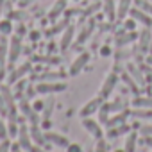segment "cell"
<instances>
[{"instance_id": "cell-1", "label": "cell", "mask_w": 152, "mask_h": 152, "mask_svg": "<svg viewBox=\"0 0 152 152\" xmlns=\"http://www.w3.org/2000/svg\"><path fill=\"white\" fill-rule=\"evenodd\" d=\"M34 88H36V93H39V95H56V93L64 91L66 84L64 83H57V81H41Z\"/></svg>"}, {"instance_id": "cell-2", "label": "cell", "mask_w": 152, "mask_h": 152, "mask_svg": "<svg viewBox=\"0 0 152 152\" xmlns=\"http://www.w3.org/2000/svg\"><path fill=\"white\" fill-rule=\"evenodd\" d=\"M20 54H22V39H20V36H13L9 39V52H7V59H9V68L11 70L15 68V63L18 61Z\"/></svg>"}, {"instance_id": "cell-3", "label": "cell", "mask_w": 152, "mask_h": 152, "mask_svg": "<svg viewBox=\"0 0 152 152\" xmlns=\"http://www.w3.org/2000/svg\"><path fill=\"white\" fill-rule=\"evenodd\" d=\"M104 99L99 95V97H95V99H91V100H88L81 109H79V116L81 118H88V116H93L97 111H100V107H102V102Z\"/></svg>"}, {"instance_id": "cell-4", "label": "cell", "mask_w": 152, "mask_h": 152, "mask_svg": "<svg viewBox=\"0 0 152 152\" xmlns=\"http://www.w3.org/2000/svg\"><path fill=\"white\" fill-rule=\"evenodd\" d=\"M83 127L88 131V134H90L93 140H102V138H104V131H102V127H100V122L93 120L91 116L83 118Z\"/></svg>"}, {"instance_id": "cell-5", "label": "cell", "mask_w": 152, "mask_h": 152, "mask_svg": "<svg viewBox=\"0 0 152 152\" xmlns=\"http://www.w3.org/2000/svg\"><path fill=\"white\" fill-rule=\"evenodd\" d=\"M90 63V54L88 52H81L77 57L73 59V63H72V66H70V75L72 77H75V75H79L84 68H86V64Z\"/></svg>"}, {"instance_id": "cell-6", "label": "cell", "mask_w": 152, "mask_h": 152, "mask_svg": "<svg viewBox=\"0 0 152 152\" xmlns=\"http://www.w3.org/2000/svg\"><path fill=\"white\" fill-rule=\"evenodd\" d=\"M116 83H118V75H116L115 72L107 73V75H106V79H104V83H102V86H100V93H99V95H100L102 99H107V97L113 93Z\"/></svg>"}, {"instance_id": "cell-7", "label": "cell", "mask_w": 152, "mask_h": 152, "mask_svg": "<svg viewBox=\"0 0 152 152\" xmlns=\"http://www.w3.org/2000/svg\"><path fill=\"white\" fill-rule=\"evenodd\" d=\"M18 145H20L22 150H25V152H31V148L34 147V145H32V138H31V131L27 129L25 124L20 125V131H18Z\"/></svg>"}, {"instance_id": "cell-8", "label": "cell", "mask_w": 152, "mask_h": 152, "mask_svg": "<svg viewBox=\"0 0 152 152\" xmlns=\"http://www.w3.org/2000/svg\"><path fill=\"white\" fill-rule=\"evenodd\" d=\"M31 63H23L22 66H15L13 70H11V73H9V77H7V83L9 84H15V83H18L22 77H25V75L31 72Z\"/></svg>"}, {"instance_id": "cell-9", "label": "cell", "mask_w": 152, "mask_h": 152, "mask_svg": "<svg viewBox=\"0 0 152 152\" xmlns=\"http://www.w3.org/2000/svg\"><path fill=\"white\" fill-rule=\"evenodd\" d=\"M20 111H22L23 118H27V120L32 122V125H39V120H38L36 111L32 109V106H31V104L27 102V99H23V97H22V100H20Z\"/></svg>"}, {"instance_id": "cell-10", "label": "cell", "mask_w": 152, "mask_h": 152, "mask_svg": "<svg viewBox=\"0 0 152 152\" xmlns=\"http://www.w3.org/2000/svg\"><path fill=\"white\" fill-rule=\"evenodd\" d=\"M45 138H47L48 143H52V145H56V147H59V148H66V147L70 145V140H68L66 136L59 134V132L47 131V132H45Z\"/></svg>"}, {"instance_id": "cell-11", "label": "cell", "mask_w": 152, "mask_h": 152, "mask_svg": "<svg viewBox=\"0 0 152 152\" xmlns=\"http://www.w3.org/2000/svg\"><path fill=\"white\" fill-rule=\"evenodd\" d=\"M73 36H75V27H73V25H68V27L63 31V36H61V39H59V48H61L63 52L70 48V45H72V41H73Z\"/></svg>"}, {"instance_id": "cell-12", "label": "cell", "mask_w": 152, "mask_h": 152, "mask_svg": "<svg viewBox=\"0 0 152 152\" xmlns=\"http://www.w3.org/2000/svg\"><path fill=\"white\" fill-rule=\"evenodd\" d=\"M129 15H131V18H134L138 23H141V25H145V27H150V25H152V16H150L148 13H145L143 9H140V7L131 9Z\"/></svg>"}, {"instance_id": "cell-13", "label": "cell", "mask_w": 152, "mask_h": 152, "mask_svg": "<svg viewBox=\"0 0 152 152\" xmlns=\"http://www.w3.org/2000/svg\"><path fill=\"white\" fill-rule=\"evenodd\" d=\"M66 4H68V0H56L54 6H52V9H50V13H48V20L50 22H56L61 16V13H64Z\"/></svg>"}, {"instance_id": "cell-14", "label": "cell", "mask_w": 152, "mask_h": 152, "mask_svg": "<svg viewBox=\"0 0 152 152\" xmlns=\"http://www.w3.org/2000/svg\"><path fill=\"white\" fill-rule=\"evenodd\" d=\"M102 11L107 18V22H115L116 20V6H115V0H104L102 2Z\"/></svg>"}, {"instance_id": "cell-15", "label": "cell", "mask_w": 152, "mask_h": 152, "mask_svg": "<svg viewBox=\"0 0 152 152\" xmlns=\"http://www.w3.org/2000/svg\"><path fill=\"white\" fill-rule=\"evenodd\" d=\"M136 38H138V34H136L134 31H127V32L118 34V36L115 38V41H116V45H118V47H124V45H127V43H132Z\"/></svg>"}, {"instance_id": "cell-16", "label": "cell", "mask_w": 152, "mask_h": 152, "mask_svg": "<svg viewBox=\"0 0 152 152\" xmlns=\"http://www.w3.org/2000/svg\"><path fill=\"white\" fill-rule=\"evenodd\" d=\"M131 4H132V0H120V2H118V7H116V18L118 20H124L129 15Z\"/></svg>"}, {"instance_id": "cell-17", "label": "cell", "mask_w": 152, "mask_h": 152, "mask_svg": "<svg viewBox=\"0 0 152 152\" xmlns=\"http://www.w3.org/2000/svg\"><path fill=\"white\" fill-rule=\"evenodd\" d=\"M136 143H138V132L136 131H131L127 132V138H125V152H136Z\"/></svg>"}, {"instance_id": "cell-18", "label": "cell", "mask_w": 152, "mask_h": 152, "mask_svg": "<svg viewBox=\"0 0 152 152\" xmlns=\"http://www.w3.org/2000/svg\"><path fill=\"white\" fill-rule=\"evenodd\" d=\"M7 52H9V45H7L6 36H2V38H0V68H6Z\"/></svg>"}, {"instance_id": "cell-19", "label": "cell", "mask_w": 152, "mask_h": 152, "mask_svg": "<svg viewBox=\"0 0 152 152\" xmlns=\"http://www.w3.org/2000/svg\"><path fill=\"white\" fill-rule=\"evenodd\" d=\"M31 138L36 141V145H39V147H43L45 143H47V138H45V134L39 131V125H32V129H31Z\"/></svg>"}, {"instance_id": "cell-20", "label": "cell", "mask_w": 152, "mask_h": 152, "mask_svg": "<svg viewBox=\"0 0 152 152\" xmlns=\"http://www.w3.org/2000/svg\"><path fill=\"white\" fill-rule=\"evenodd\" d=\"M13 31H15V25H13L11 18L0 20V36H9V34H13Z\"/></svg>"}, {"instance_id": "cell-21", "label": "cell", "mask_w": 152, "mask_h": 152, "mask_svg": "<svg viewBox=\"0 0 152 152\" xmlns=\"http://www.w3.org/2000/svg\"><path fill=\"white\" fill-rule=\"evenodd\" d=\"M127 111L125 113H118L116 116H113V118H107V122H106V125L107 127H118V125H122V124H125V120H127Z\"/></svg>"}, {"instance_id": "cell-22", "label": "cell", "mask_w": 152, "mask_h": 152, "mask_svg": "<svg viewBox=\"0 0 152 152\" xmlns=\"http://www.w3.org/2000/svg\"><path fill=\"white\" fill-rule=\"evenodd\" d=\"M66 73L64 72H47L43 75H39V81H59V79H64Z\"/></svg>"}, {"instance_id": "cell-23", "label": "cell", "mask_w": 152, "mask_h": 152, "mask_svg": "<svg viewBox=\"0 0 152 152\" xmlns=\"http://www.w3.org/2000/svg\"><path fill=\"white\" fill-rule=\"evenodd\" d=\"M93 29H95V22H90V25H86V27L81 31V34H79V38H77V43H79V45H83V43L88 39V36L91 34V31H93Z\"/></svg>"}, {"instance_id": "cell-24", "label": "cell", "mask_w": 152, "mask_h": 152, "mask_svg": "<svg viewBox=\"0 0 152 152\" xmlns=\"http://www.w3.org/2000/svg\"><path fill=\"white\" fill-rule=\"evenodd\" d=\"M150 41H152V34H150V31H148V27L140 34V47L145 50L147 47H150Z\"/></svg>"}, {"instance_id": "cell-25", "label": "cell", "mask_w": 152, "mask_h": 152, "mask_svg": "<svg viewBox=\"0 0 152 152\" xmlns=\"http://www.w3.org/2000/svg\"><path fill=\"white\" fill-rule=\"evenodd\" d=\"M132 106L138 109V107H147V109H152V99L147 97V99H134L132 100Z\"/></svg>"}, {"instance_id": "cell-26", "label": "cell", "mask_w": 152, "mask_h": 152, "mask_svg": "<svg viewBox=\"0 0 152 152\" xmlns=\"http://www.w3.org/2000/svg\"><path fill=\"white\" fill-rule=\"evenodd\" d=\"M54 106H56L54 99H48V100H45V107H43V118H50V115H52V111H54Z\"/></svg>"}, {"instance_id": "cell-27", "label": "cell", "mask_w": 152, "mask_h": 152, "mask_svg": "<svg viewBox=\"0 0 152 152\" xmlns=\"http://www.w3.org/2000/svg\"><path fill=\"white\" fill-rule=\"evenodd\" d=\"M18 131H20L18 124L13 122V120H9V122H7V134H9V138H16V136H18Z\"/></svg>"}, {"instance_id": "cell-28", "label": "cell", "mask_w": 152, "mask_h": 152, "mask_svg": "<svg viewBox=\"0 0 152 152\" xmlns=\"http://www.w3.org/2000/svg\"><path fill=\"white\" fill-rule=\"evenodd\" d=\"M127 72L132 75V79H138V83H145V81H143V75L140 73L138 68H134V64H127Z\"/></svg>"}, {"instance_id": "cell-29", "label": "cell", "mask_w": 152, "mask_h": 152, "mask_svg": "<svg viewBox=\"0 0 152 152\" xmlns=\"http://www.w3.org/2000/svg\"><path fill=\"white\" fill-rule=\"evenodd\" d=\"M66 23H68V22H61V23H59V25H56L54 29H48V31H47V36L50 38V36H54V34H57V32H61V31H64V29L68 27Z\"/></svg>"}, {"instance_id": "cell-30", "label": "cell", "mask_w": 152, "mask_h": 152, "mask_svg": "<svg viewBox=\"0 0 152 152\" xmlns=\"http://www.w3.org/2000/svg\"><path fill=\"white\" fill-rule=\"evenodd\" d=\"M109 131H107V134H106V138L107 140H116L118 136H122V132H120V129L118 127H107Z\"/></svg>"}, {"instance_id": "cell-31", "label": "cell", "mask_w": 152, "mask_h": 152, "mask_svg": "<svg viewBox=\"0 0 152 152\" xmlns=\"http://www.w3.org/2000/svg\"><path fill=\"white\" fill-rule=\"evenodd\" d=\"M132 115L138 116V118H152V109H145V111H141V107H138Z\"/></svg>"}, {"instance_id": "cell-32", "label": "cell", "mask_w": 152, "mask_h": 152, "mask_svg": "<svg viewBox=\"0 0 152 152\" xmlns=\"http://www.w3.org/2000/svg\"><path fill=\"white\" fill-rule=\"evenodd\" d=\"M136 6H138L140 9H143L145 13H148V15H152V4H148V2H145V0H136Z\"/></svg>"}, {"instance_id": "cell-33", "label": "cell", "mask_w": 152, "mask_h": 152, "mask_svg": "<svg viewBox=\"0 0 152 152\" xmlns=\"http://www.w3.org/2000/svg\"><path fill=\"white\" fill-rule=\"evenodd\" d=\"M11 140L6 138V140H0V152H11Z\"/></svg>"}, {"instance_id": "cell-34", "label": "cell", "mask_w": 152, "mask_h": 152, "mask_svg": "<svg viewBox=\"0 0 152 152\" xmlns=\"http://www.w3.org/2000/svg\"><path fill=\"white\" fill-rule=\"evenodd\" d=\"M140 134L141 136H152V124H143L140 127Z\"/></svg>"}, {"instance_id": "cell-35", "label": "cell", "mask_w": 152, "mask_h": 152, "mask_svg": "<svg viewBox=\"0 0 152 152\" xmlns=\"http://www.w3.org/2000/svg\"><path fill=\"white\" fill-rule=\"evenodd\" d=\"M95 152H107V141H106L104 138H102V140H97Z\"/></svg>"}, {"instance_id": "cell-36", "label": "cell", "mask_w": 152, "mask_h": 152, "mask_svg": "<svg viewBox=\"0 0 152 152\" xmlns=\"http://www.w3.org/2000/svg\"><path fill=\"white\" fill-rule=\"evenodd\" d=\"M0 115L7 116V102H6V99H4L2 93H0Z\"/></svg>"}, {"instance_id": "cell-37", "label": "cell", "mask_w": 152, "mask_h": 152, "mask_svg": "<svg viewBox=\"0 0 152 152\" xmlns=\"http://www.w3.org/2000/svg\"><path fill=\"white\" fill-rule=\"evenodd\" d=\"M6 138H9V134H7V124H4V120L0 118V140H6Z\"/></svg>"}, {"instance_id": "cell-38", "label": "cell", "mask_w": 152, "mask_h": 152, "mask_svg": "<svg viewBox=\"0 0 152 152\" xmlns=\"http://www.w3.org/2000/svg\"><path fill=\"white\" fill-rule=\"evenodd\" d=\"M124 27H125V31H134V29H136V20H134V18L125 20V22H124Z\"/></svg>"}, {"instance_id": "cell-39", "label": "cell", "mask_w": 152, "mask_h": 152, "mask_svg": "<svg viewBox=\"0 0 152 152\" xmlns=\"http://www.w3.org/2000/svg\"><path fill=\"white\" fill-rule=\"evenodd\" d=\"M66 152H83V147L79 143H70L66 147Z\"/></svg>"}, {"instance_id": "cell-40", "label": "cell", "mask_w": 152, "mask_h": 152, "mask_svg": "<svg viewBox=\"0 0 152 152\" xmlns=\"http://www.w3.org/2000/svg\"><path fill=\"white\" fill-rule=\"evenodd\" d=\"M43 107H45V102H43V100H36V102L32 104V109H34L36 113H41Z\"/></svg>"}, {"instance_id": "cell-41", "label": "cell", "mask_w": 152, "mask_h": 152, "mask_svg": "<svg viewBox=\"0 0 152 152\" xmlns=\"http://www.w3.org/2000/svg\"><path fill=\"white\" fill-rule=\"evenodd\" d=\"M122 77H124V79H125V84H127V86H131V88H132V90H134V91H136V93H138V88H136V84H134V83H132V79H131V77H129V75H127V73H124V75H122Z\"/></svg>"}, {"instance_id": "cell-42", "label": "cell", "mask_w": 152, "mask_h": 152, "mask_svg": "<svg viewBox=\"0 0 152 152\" xmlns=\"http://www.w3.org/2000/svg\"><path fill=\"white\" fill-rule=\"evenodd\" d=\"M111 52H113V50H111V47H107V45H104V47L100 48V56H102V57H107V56H111Z\"/></svg>"}, {"instance_id": "cell-43", "label": "cell", "mask_w": 152, "mask_h": 152, "mask_svg": "<svg viewBox=\"0 0 152 152\" xmlns=\"http://www.w3.org/2000/svg\"><path fill=\"white\" fill-rule=\"evenodd\" d=\"M25 32H27L25 25H23V23H20V25L16 27V36H20V38H22V36H25Z\"/></svg>"}, {"instance_id": "cell-44", "label": "cell", "mask_w": 152, "mask_h": 152, "mask_svg": "<svg viewBox=\"0 0 152 152\" xmlns=\"http://www.w3.org/2000/svg\"><path fill=\"white\" fill-rule=\"evenodd\" d=\"M34 2V0H18V6L20 7H27V6H31Z\"/></svg>"}, {"instance_id": "cell-45", "label": "cell", "mask_w": 152, "mask_h": 152, "mask_svg": "<svg viewBox=\"0 0 152 152\" xmlns=\"http://www.w3.org/2000/svg\"><path fill=\"white\" fill-rule=\"evenodd\" d=\"M29 36H31V39H32V41H36V39H39V36H41V32H39V31H32V32H31Z\"/></svg>"}, {"instance_id": "cell-46", "label": "cell", "mask_w": 152, "mask_h": 152, "mask_svg": "<svg viewBox=\"0 0 152 152\" xmlns=\"http://www.w3.org/2000/svg\"><path fill=\"white\" fill-rule=\"evenodd\" d=\"M11 152H23V150H22V147L18 143H13L11 145Z\"/></svg>"}, {"instance_id": "cell-47", "label": "cell", "mask_w": 152, "mask_h": 152, "mask_svg": "<svg viewBox=\"0 0 152 152\" xmlns=\"http://www.w3.org/2000/svg\"><path fill=\"white\" fill-rule=\"evenodd\" d=\"M143 138H145V140H143V141H145V145L152 148V136H143Z\"/></svg>"}, {"instance_id": "cell-48", "label": "cell", "mask_w": 152, "mask_h": 152, "mask_svg": "<svg viewBox=\"0 0 152 152\" xmlns=\"http://www.w3.org/2000/svg\"><path fill=\"white\" fill-rule=\"evenodd\" d=\"M4 6H6V0H0V16L4 13Z\"/></svg>"}, {"instance_id": "cell-49", "label": "cell", "mask_w": 152, "mask_h": 152, "mask_svg": "<svg viewBox=\"0 0 152 152\" xmlns=\"http://www.w3.org/2000/svg\"><path fill=\"white\" fill-rule=\"evenodd\" d=\"M31 152H43V150H41V147L38 145V147H32V148H31Z\"/></svg>"}, {"instance_id": "cell-50", "label": "cell", "mask_w": 152, "mask_h": 152, "mask_svg": "<svg viewBox=\"0 0 152 152\" xmlns=\"http://www.w3.org/2000/svg\"><path fill=\"white\" fill-rule=\"evenodd\" d=\"M113 152H125V148H116V150H113Z\"/></svg>"}, {"instance_id": "cell-51", "label": "cell", "mask_w": 152, "mask_h": 152, "mask_svg": "<svg viewBox=\"0 0 152 152\" xmlns=\"http://www.w3.org/2000/svg\"><path fill=\"white\" fill-rule=\"evenodd\" d=\"M95 2H100V0H95Z\"/></svg>"}]
</instances>
